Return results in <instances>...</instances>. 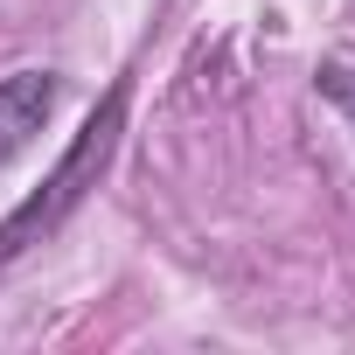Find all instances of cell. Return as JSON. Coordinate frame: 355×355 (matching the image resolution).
Returning <instances> with one entry per match:
<instances>
[{"label":"cell","mask_w":355,"mask_h":355,"mask_svg":"<svg viewBox=\"0 0 355 355\" xmlns=\"http://www.w3.org/2000/svg\"><path fill=\"white\" fill-rule=\"evenodd\" d=\"M313 91H320L327 105H341V112L355 119V63H348V56H327V63L313 70Z\"/></svg>","instance_id":"3957f363"},{"label":"cell","mask_w":355,"mask_h":355,"mask_svg":"<svg viewBox=\"0 0 355 355\" xmlns=\"http://www.w3.org/2000/svg\"><path fill=\"white\" fill-rule=\"evenodd\" d=\"M56 98H63V77L56 70H8V77H0V167L49 125Z\"/></svg>","instance_id":"7a4b0ae2"},{"label":"cell","mask_w":355,"mask_h":355,"mask_svg":"<svg viewBox=\"0 0 355 355\" xmlns=\"http://www.w3.org/2000/svg\"><path fill=\"white\" fill-rule=\"evenodd\" d=\"M119 132H125V84H112V91L98 98V112L77 125V139H70V153L56 160V174H49V182H42L8 223H0V265H15L28 244H42V237L98 189V174H105L112 153H119Z\"/></svg>","instance_id":"6da1fadb"}]
</instances>
